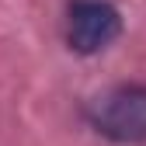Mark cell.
I'll return each mask as SVG.
<instances>
[{
    "label": "cell",
    "instance_id": "obj_1",
    "mask_svg": "<svg viewBox=\"0 0 146 146\" xmlns=\"http://www.w3.org/2000/svg\"><path fill=\"white\" fill-rule=\"evenodd\" d=\"M84 118L98 136L111 143H146V84H115L101 90L98 98L87 101Z\"/></svg>",
    "mask_w": 146,
    "mask_h": 146
},
{
    "label": "cell",
    "instance_id": "obj_2",
    "mask_svg": "<svg viewBox=\"0 0 146 146\" xmlns=\"http://www.w3.org/2000/svg\"><path fill=\"white\" fill-rule=\"evenodd\" d=\"M63 35L77 56H98L122 35V11L111 0H70Z\"/></svg>",
    "mask_w": 146,
    "mask_h": 146
}]
</instances>
